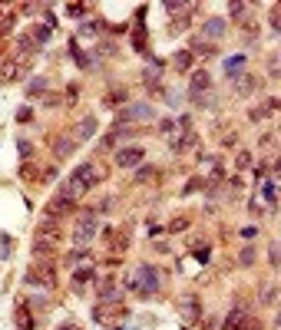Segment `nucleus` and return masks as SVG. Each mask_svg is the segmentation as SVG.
<instances>
[{
	"label": "nucleus",
	"instance_id": "f257e3e1",
	"mask_svg": "<svg viewBox=\"0 0 281 330\" xmlns=\"http://www.w3.org/2000/svg\"><path fill=\"white\" fill-rule=\"evenodd\" d=\"M136 291L143 294V297H149V294H156L159 291V271L156 267H149V264H139L136 267Z\"/></svg>",
	"mask_w": 281,
	"mask_h": 330
},
{
	"label": "nucleus",
	"instance_id": "f03ea898",
	"mask_svg": "<svg viewBox=\"0 0 281 330\" xmlns=\"http://www.w3.org/2000/svg\"><path fill=\"white\" fill-rule=\"evenodd\" d=\"M146 119H156V109L149 102H136V106H129V109H122L116 116V126H122V122H146Z\"/></svg>",
	"mask_w": 281,
	"mask_h": 330
},
{
	"label": "nucleus",
	"instance_id": "7ed1b4c3",
	"mask_svg": "<svg viewBox=\"0 0 281 330\" xmlns=\"http://www.w3.org/2000/svg\"><path fill=\"white\" fill-rule=\"evenodd\" d=\"M96 300L103 304H112V300H122V287H116V277H99L96 281Z\"/></svg>",
	"mask_w": 281,
	"mask_h": 330
},
{
	"label": "nucleus",
	"instance_id": "20e7f679",
	"mask_svg": "<svg viewBox=\"0 0 281 330\" xmlns=\"http://www.w3.org/2000/svg\"><path fill=\"white\" fill-rule=\"evenodd\" d=\"M70 208H73V202H70V198H63V195H53L47 205H43V218H53V221H60L66 212H70Z\"/></svg>",
	"mask_w": 281,
	"mask_h": 330
},
{
	"label": "nucleus",
	"instance_id": "39448f33",
	"mask_svg": "<svg viewBox=\"0 0 281 330\" xmlns=\"http://www.w3.org/2000/svg\"><path fill=\"white\" fill-rule=\"evenodd\" d=\"M93 235H96V212H83L80 221H76V241L86 244Z\"/></svg>",
	"mask_w": 281,
	"mask_h": 330
},
{
	"label": "nucleus",
	"instance_id": "423d86ee",
	"mask_svg": "<svg viewBox=\"0 0 281 330\" xmlns=\"http://www.w3.org/2000/svg\"><path fill=\"white\" fill-rule=\"evenodd\" d=\"M225 33H228V20H225V17H212V20L202 24V37L205 40H218V37H225Z\"/></svg>",
	"mask_w": 281,
	"mask_h": 330
},
{
	"label": "nucleus",
	"instance_id": "0eeeda50",
	"mask_svg": "<svg viewBox=\"0 0 281 330\" xmlns=\"http://www.w3.org/2000/svg\"><path fill=\"white\" fill-rule=\"evenodd\" d=\"M143 145H129V149H119L116 152V165H119V169H132V165H139L143 162Z\"/></svg>",
	"mask_w": 281,
	"mask_h": 330
},
{
	"label": "nucleus",
	"instance_id": "6e6552de",
	"mask_svg": "<svg viewBox=\"0 0 281 330\" xmlns=\"http://www.w3.org/2000/svg\"><path fill=\"white\" fill-rule=\"evenodd\" d=\"M37 238H40V241L56 244L60 238H63V228H60V221H53V218H43V225L37 228Z\"/></svg>",
	"mask_w": 281,
	"mask_h": 330
},
{
	"label": "nucleus",
	"instance_id": "1a4fd4ad",
	"mask_svg": "<svg viewBox=\"0 0 281 330\" xmlns=\"http://www.w3.org/2000/svg\"><path fill=\"white\" fill-rule=\"evenodd\" d=\"M60 195H63V198H70V202L76 205V198H83V195H86V185H83V182L76 179V175H70V179H66L63 185H60Z\"/></svg>",
	"mask_w": 281,
	"mask_h": 330
},
{
	"label": "nucleus",
	"instance_id": "9d476101",
	"mask_svg": "<svg viewBox=\"0 0 281 330\" xmlns=\"http://www.w3.org/2000/svg\"><path fill=\"white\" fill-rule=\"evenodd\" d=\"M73 175H76V179H80V182H83V185H86V192H89V189H93V185H96V182H99V179H103V175H99V169H96V165H93V162H86V165H80V169H76V172H73Z\"/></svg>",
	"mask_w": 281,
	"mask_h": 330
},
{
	"label": "nucleus",
	"instance_id": "9b49d317",
	"mask_svg": "<svg viewBox=\"0 0 281 330\" xmlns=\"http://www.w3.org/2000/svg\"><path fill=\"white\" fill-rule=\"evenodd\" d=\"M232 83H235V96H251L258 89V79L251 76V73H241L238 79H232Z\"/></svg>",
	"mask_w": 281,
	"mask_h": 330
},
{
	"label": "nucleus",
	"instance_id": "f8f14e48",
	"mask_svg": "<svg viewBox=\"0 0 281 330\" xmlns=\"http://www.w3.org/2000/svg\"><path fill=\"white\" fill-rule=\"evenodd\" d=\"M93 132H96V119L93 116H83L80 122H76V129H73V139H93Z\"/></svg>",
	"mask_w": 281,
	"mask_h": 330
},
{
	"label": "nucleus",
	"instance_id": "ddd939ff",
	"mask_svg": "<svg viewBox=\"0 0 281 330\" xmlns=\"http://www.w3.org/2000/svg\"><path fill=\"white\" fill-rule=\"evenodd\" d=\"M50 274H53V267H50V264H33L30 267V271H27V277H24V281L27 284H43V281H50Z\"/></svg>",
	"mask_w": 281,
	"mask_h": 330
},
{
	"label": "nucleus",
	"instance_id": "4468645a",
	"mask_svg": "<svg viewBox=\"0 0 281 330\" xmlns=\"http://www.w3.org/2000/svg\"><path fill=\"white\" fill-rule=\"evenodd\" d=\"M245 63H248V60H245V56H232V60H225V76L228 79H238L241 73H245Z\"/></svg>",
	"mask_w": 281,
	"mask_h": 330
},
{
	"label": "nucleus",
	"instance_id": "2eb2a0df",
	"mask_svg": "<svg viewBox=\"0 0 281 330\" xmlns=\"http://www.w3.org/2000/svg\"><path fill=\"white\" fill-rule=\"evenodd\" d=\"M209 86H212V76H209L205 70L192 73V83H189V93H192V96H199L202 89H209Z\"/></svg>",
	"mask_w": 281,
	"mask_h": 330
},
{
	"label": "nucleus",
	"instance_id": "dca6fc26",
	"mask_svg": "<svg viewBox=\"0 0 281 330\" xmlns=\"http://www.w3.org/2000/svg\"><path fill=\"white\" fill-rule=\"evenodd\" d=\"M14 320H17V327H20V330H33V317H30V310H27L24 304H17Z\"/></svg>",
	"mask_w": 281,
	"mask_h": 330
},
{
	"label": "nucleus",
	"instance_id": "f3484780",
	"mask_svg": "<svg viewBox=\"0 0 281 330\" xmlns=\"http://www.w3.org/2000/svg\"><path fill=\"white\" fill-rule=\"evenodd\" d=\"M192 60H195V56L189 53V50H182V53H176V56H172V66H176L179 73H185V70H192Z\"/></svg>",
	"mask_w": 281,
	"mask_h": 330
},
{
	"label": "nucleus",
	"instance_id": "a211bd4d",
	"mask_svg": "<svg viewBox=\"0 0 281 330\" xmlns=\"http://www.w3.org/2000/svg\"><path fill=\"white\" fill-rule=\"evenodd\" d=\"M73 152H76V142L66 139V135H60V139H56V155L66 158V155H73Z\"/></svg>",
	"mask_w": 281,
	"mask_h": 330
},
{
	"label": "nucleus",
	"instance_id": "6ab92c4d",
	"mask_svg": "<svg viewBox=\"0 0 281 330\" xmlns=\"http://www.w3.org/2000/svg\"><path fill=\"white\" fill-rule=\"evenodd\" d=\"M43 93H47V79H43V76H33L30 83H27V96L33 99V96H43Z\"/></svg>",
	"mask_w": 281,
	"mask_h": 330
},
{
	"label": "nucleus",
	"instance_id": "aec40b11",
	"mask_svg": "<svg viewBox=\"0 0 281 330\" xmlns=\"http://www.w3.org/2000/svg\"><path fill=\"white\" fill-rule=\"evenodd\" d=\"M241 320H245V307H235L232 314L225 317V330H238V327H241Z\"/></svg>",
	"mask_w": 281,
	"mask_h": 330
},
{
	"label": "nucleus",
	"instance_id": "412c9836",
	"mask_svg": "<svg viewBox=\"0 0 281 330\" xmlns=\"http://www.w3.org/2000/svg\"><path fill=\"white\" fill-rule=\"evenodd\" d=\"M50 254H53V244H50V241H40V238H37V241H33V258H37V261H47L50 258Z\"/></svg>",
	"mask_w": 281,
	"mask_h": 330
},
{
	"label": "nucleus",
	"instance_id": "4be33fe9",
	"mask_svg": "<svg viewBox=\"0 0 281 330\" xmlns=\"http://www.w3.org/2000/svg\"><path fill=\"white\" fill-rule=\"evenodd\" d=\"M50 27H33V33H30V40H33V47H43V43H47L50 40Z\"/></svg>",
	"mask_w": 281,
	"mask_h": 330
},
{
	"label": "nucleus",
	"instance_id": "5701e85b",
	"mask_svg": "<svg viewBox=\"0 0 281 330\" xmlns=\"http://www.w3.org/2000/svg\"><path fill=\"white\" fill-rule=\"evenodd\" d=\"M189 53H202V56H212L215 53V47H212V43H199V40H192V43H189Z\"/></svg>",
	"mask_w": 281,
	"mask_h": 330
},
{
	"label": "nucleus",
	"instance_id": "b1692460",
	"mask_svg": "<svg viewBox=\"0 0 281 330\" xmlns=\"http://www.w3.org/2000/svg\"><path fill=\"white\" fill-rule=\"evenodd\" d=\"M30 307H37V310H47V307H50V297H47V294H30Z\"/></svg>",
	"mask_w": 281,
	"mask_h": 330
},
{
	"label": "nucleus",
	"instance_id": "393cba45",
	"mask_svg": "<svg viewBox=\"0 0 281 330\" xmlns=\"http://www.w3.org/2000/svg\"><path fill=\"white\" fill-rule=\"evenodd\" d=\"M17 47L24 50V53H33V50H37V47H33V40H30V33H20V37H17Z\"/></svg>",
	"mask_w": 281,
	"mask_h": 330
},
{
	"label": "nucleus",
	"instance_id": "a878e982",
	"mask_svg": "<svg viewBox=\"0 0 281 330\" xmlns=\"http://www.w3.org/2000/svg\"><path fill=\"white\" fill-rule=\"evenodd\" d=\"M238 261H241V264H245V267H251V264H255V248H251V244H248V248H241Z\"/></svg>",
	"mask_w": 281,
	"mask_h": 330
},
{
	"label": "nucleus",
	"instance_id": "bb28decb",
	"mask_svg": "<svg viewBox=\"0 0 281 330\" xmlns=\"http://www.w3.org/2000/svg\"><path fill=\"white\" fill-rule=\"evenodd\" d=\"M245 10H248V4H228V17H235V20H241Z\"/></svg>",
	"mask_w": 281,
	"mask_h": 330
},
{
	"label": "nucleus",
	"instance_id": "cd10ccee",
	"mask_svg": "<svg viewBox=\"0 0 281 330\" xmlns=\"http://www.w3.org/2000/svg\"><path fill=\"white\" fill-rule=\"evenodd\" d=\"M182 314H185V317H195V314H199V307H195V297H185V300H182Z\"/></svg>",
	"mask_w": 281,
	"mask_h": 330
},
{
	"label": "nucleus",
	"instance_id": "c85d7f7f",
	"mask_svg": "<svg viewBox=\"0 0 281 330\" xmlns=\"http://www.w3.org/2000/svg\"><path fill=\"white\" fill-rule=\"evenodd\" d=\"M89 277H96V271H93V267H80V271H76V284H86Z\"/></svg>",
	"mask_w": 281,
	"mask_h": 330
},
{
	"label": "nucleus",
	"instance_id": "c756f323",
	"mask_svg": "<svg viewBox=\"0 0 281 330\" xmlns=\"http://www.w3.org/2000/svg\"><path fill=\"white\" fill-rule=\"evenodd\" d=\"M162 7H166L169 14H176V10H189V4H182V0H166Z\"/></svg>",
	"mask_w": 281,
	"mask_h": 330
},
{
	"label": "nucleus",
	"instance_id": "7c9ffc66",
	"mask_svg": "<svg viewBox=\"0 0 281 330\" xmlns=\"http://www.w3.org/2000/svg\"><path fill=\"white\" fill-rule=\"evenodd\" d=\"M20 179H27V182H30V179H37V169H33L30 162H24V165H20Z\"/></svg>",
	"mask_w": 281,
	"mask_h": 330
},
{
	"label": "nucleus",
	"instance_id": "2f4dec72",
	"mask_svg": "<svg viewBox=\"0 0 281 330\" xmlns=\"http://www.w3.org/2000/svg\"><path fill=\"white\" fill-rule=\"evenodd\" d=\"M189 228V218H172L169 221V231H185Z\"/></svg>",
	"mask_w": 281,
	"mask_h": 330
},
{
	"label": "nucleus",
	"instance_id": "473e14b6",
	"mask_svg": "<svg viewBox=\"0 0 281 330\" xmlns=\"http://www.w3.org/2000/svg\"><path fill=\"white\" fill-rule=\"evenodd\" d=\"M66 14H70V17H76V20H80V17L86 14V7H83V4H70V7H66Z\"/></svg>",
	"mask_w": 281,
	"mask_h": 330
},
{
	"label": "nucleus",
	"instance_id": "72a5a7b5",
	"mask_svg": "<svg viewBox=\"0 0 281 330\" xmlns=\"http://www.w3.org/2000/svg\"><path fill=\"white\" fill-rule=\"evenodd\" d=\"M30 119H33V109H30V106L17 109V122H30Z\"/></svg>",
	"mask_w": 281,
	"mask_h": 330
},
{
	"label": "nucleus",
	"instance_id": "f704fd0d",
	"mask_svg": "<svg viewBox=\"0 0 281 330\" xmlns=\"http://www.w3.org/2000/svg\"><path fill=\"white\" fill-rule=\"evenodd\" d=\"M235 165H238V169H248V165H251V152H238Z\"/></svg>",
	"mask_w": 281,
	"mask_h": 330
},
{
	"label": "nucleus",
	"instance_id": "c9c22d12",
	"mask_svg": "<svg viewBox=\"0 0 281 330\" xmlns=\"http://www.w3.org/2000/svg\"><path fill=\"white\" fill-rule=\"evenodd\" d=\"M153 172H156L153 165H139V172H136V179H139V182H146V179H149V175H153Z\"/></svg>",
	"mask_w": 281,
	"mask_h": 330
},
{
	"label": "nucleus",
	"instance_id": "e433bc0d",
	"mask_svg": "<svg viewBox=\"0 0 281 330\" xmlns=\"http://www.w3.org/2000/svg\"><path fill=\"white\" fill-rule=\"evenodd\" d=\"M185 27H189V14H182L179 20H172V33H176V30H185Z\"/></svg>",
	"mask_w": 281,
	"mask_h": 330
},
{
	"label": "nucleus",
	"instance_id": "4c0bfd02",
	"mask_svg": "<svg viewBox=\"0 0 281 330\" xmlns=\"http://www.w3.org/2000/svg\"><path fill=\"white\" fill-rule=\"evenodd\" d=\"M14 17H17V14H10L7 20H4V24H0V37H7V33H10V27H14Z\"/></svg>",
	"mask_w": 281,
	"mask_h": 330
},
{
	"label": "nucleus",
	"instance_id": "58836bf2",
	"mask_svg": "<svg viewBox=\"0 0 281 330\" xmlns=\"http://www.w3.org/2000/svg\"><path fill=\"white\" fill-rule=\"evenodd\" d=\"M182 99H185L182 93H169V96H166V102H169V106H182Z\"/></svg>",
	"mask_w": 281,
	"mask_h": 330
},
{
	"label": "nucleus",
	"instance_id": "ea45409f",
	"mask_svg": "<svg viewBox=\"0 0 281 330\" xmlns=\"http://www.w3.org/2000/svg\"><path fill=\"white\" fill-rule=\"evenodd\" d=\"M192 254H195V258H199V261H202V264H205V261H209V248H205V244H202V248H195V251H192Z\"/></svg>",
	"mask_w": 281,
	"mask_h": 330
},
{
	"label": "nucleus",
	"instance_id": "a19ab883",
	"mask_svg": "<svg viewBox=\"0 0 281 330\" xmlns=\"http://www.w3.org/2000/svg\"><path fill=\"white\" fill-rule=\"evenodd\" d=\"M268 261H271V267H278V244L268 248Z\"/></svg>",
	"mask_w": 281,
	"mask_h": 330
},
{
	"label": "nucleus",
	"instance_id": "79ce46f5",
	"mask_svg": "<svg viewBox=\"0 0 281 330\" xmlns=\"http://www.w3.org/2000/svg\"><path fill=\"white\" fill-rule=\"evenodd\" d=\"M17 149H20V155H24V158H30V142H17Z\"/></svg>",
	"mask_w": 281,
	"mask_h": 330
},
{
	"label": "nucleus",
	"instance_id": "37998d69",
	"mask_svg": "<svg viewBox=\"0 0 281 330\" xmlns=\"http://www.w3.org/2000/svg\"><path fill=\"white\" fill-rule=\"evenodd\" d=\"M99 53H106V56H112V53H116V43H99Z\"/></svg>",
	"mask_w": 281,
	"mask_h": 330
},
{
	"label": "nucleus",
	"instance_id": "c03bdc74",
	"mask_svg": "<svg viewBox=\"0 0 281 330\" xmlns=\"http://www.w3.org/2000/svg\"><path fill=\"white\" fill-rule=\"evenodd\" d=\"M83 33H86V37H93V33H99V24H83Z\"/></svg>",
	"mask_w": 281,
	"mask_h": 330
},
{
	"label": "nucleus",
	"instance_id": "a18cd8bd",
	"mask_svg": "<svg viewBox=\"0 0 281 330\" xmlns=\"http://www.w3.org/2000/svg\"><path fill=\"white\" fill-rule=\"evenodd\" d=\"M265 198L274 205V182H268V185H265Z\"/></svg>",
	"mask_w": 281,
	"mask_h": 330
},
{
	"label": "nucleus",
	"instance_id": "49530a36",
	"mask_svg": "<svg viewBox=\"0 0 281 330\" xmlns=\"http://www.w3.org/2000/svg\"><path fill=\"white\" fill-rule=\"evenodd\" d=\"M159 129H162V132H172V129H176V122H172V119H162Z\"/></svg>",
	"mask_w": 281,
	"mask_h": 330
},
{
	"label": "nucleus",
	"instance_id": "de8ad7c7",
	"mask_svg": "<svg viewBox=\"0 0 281 330\" xmlns=\"http://www.w3.org/2000/svg\"><path fill=\"white\" fill-rule=\"evenodd\" d=\"M76 96H80V89H76V86L66 89V102H76Z\"/></svg>",
	"mask_w": 281,
	"mask_h": 330
},
{
	"label": "nucleus",
	"instance_id": "09e8293b",
	"mask_svg": "<svg viewBox=\"0 0 281 330\" xmlns=\"http://www.w3.org/2000/svg\"><path fill=\"white\" fill-rule=\"evenodd\" d=\"M261 300H265V304H271V300H274V287H268V291L261 294Z\"/></svg>",
	"mask_w": 281,
	"mask_h": 330
},
{
	"label": "nucleus",
	"instance_id": "8fccbe9b",
	"mask_svg": "<svg viewBox=\"0 0 281 330\" xmlns=\"http://www.w3.org/2000/svg\"><path fill=\"white\" fill-rule=\"evenodd\" d=\"M60 330H80V327H76V323H63V327H60Z\"/></svg>",
	"mask_w": 281,
	"mask_h": 330
}]
</instances>
